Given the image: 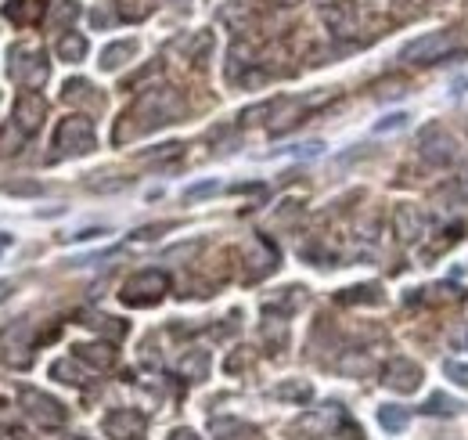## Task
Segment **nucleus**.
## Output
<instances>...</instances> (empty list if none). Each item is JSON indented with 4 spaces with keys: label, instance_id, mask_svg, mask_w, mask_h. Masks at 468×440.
<instances>
[{
    "label": "nucleus",
    "instance_id": "nucleus-1",
    "mask_svg": "<svg viewBox=\"0 0 468 440\" xmlns=\"http://www.w3.org/2000/svg\"><path fill=\"white\" fill-rule=\"evenodd\" d=\"M177 112H181V98L173 94L169 87H159V90L141 94L137 105L130 108V116H123V120H141L134 134H144V130H155V127L173 123V120H177Z\"/></svg>",
    "mask_w": 468,
    "mask_h": 440
},
{
    "label": "nucleus",
    "instance_id": "nucleus-2",
    "mask_svg": "<svg viewBox=\"0 0 468 440\" xmlns=\"http://www.w3.org/2000/svg\"><path fill=\"white\" fill-rule=\"evenodd\" d=\"M454 43H457V33H450V29L425 33V36H418L411 43H403L400 62H407V66H436L440 58H447V54H450Z\"/></svg>",
    "mask_w": 468,
    "mask_h": 440
},
{
    "label": "nucleus",
    "instance_id": "nucleus-3",
    "mask_svg": "<svg viewBox=\"0 0 468 440\" xmlns=\"http://www.w3.org/2000/svg\"><path fill=\"white\" fill-rule=\"evenodd\" d=\"M8 73H11L26 90L40 87V83L47 80V58H43V51H40V47L15 43V47L8 51Z\"/></svg>",
    "mask_w": 468,
    "mask_h": 440
},
{
    "label": "nucleus",
    "instance_id": "nucleus-4",
    "mask_svg": "<svg viewBox=\"0 0 468 440\" xmlns=\"http://www.w3.org/2000/svg\"><path fill=\"white\" fill-rule=\"evenodd\" d=\"M58 155H87L94 152V123L87 116H65L54 130Z\"/></svg>",
    "mask_w": 468,
    "mask_h": 440
},
{
    "label": "nucleus",
    "instance_id": "nucleus-5",
    "mask_svg": "<svg viewBox=\"0 0 468 440\" xmlns=\"http://www.w3.org/2000/svg\"><path fill=\"white\" fill-rule=\"evenodd\" d=\"M166 289H169V278L162 271H155V267H148V271H137L134 278L123 286V303L127 307H151V303H159L162 296H166Z\"/></svg>",
    "mask_w": 468,
    "mask_h": 440
},
{
    "label": "nucleus",
    "instance_id": "nucleus-6",
    "mask_svg": "<svg viewBox=\"0 0 468 440\" xmlns=\"http://www.w3.org/2000/svg\"><path fill=\"white\" fill-rule=\"evenodd\" d=\"M18 404L26 408V415H29L40 429H58V426H65V408H62V401H54V397L43 394V390L22 387V390H18Z\"/></svg>",
    "mask_w": 468,
    "mask_h": 440
},
{
    "label": "nucleus",
    "instance_id": "nucleus-7",
    "mask_svg": "<svg viewBox=\"0 0 468 440\" xmlns=\"http://www.w3.org/2000/svg\"><path fill=\"white\" fill-rule=\"evenodd\" d=\"M418 152H422V159L429 162V167H450V162L461 155L457 137L443 127H425V134L418 137Z\"/></svg>",
    "mask_w": 468,
    "mask_h": 440
},
{
    "label": "nucleus",
    "instance_id": "nucleus-8",
    "mask_svg": "<svg viewBox=\"0 0 468 440\" xmlns=\"http://www.w3.org/2000/svg\"><path fill=\"white\" fill-rule=\"evenodd\" d=\"M43 120H47V101L36 94V90H22L18 98H15V127L26 134V137H33L40 127H43Z\"/></svg>",
    "mask_w": 468,
    "mask_h": 440
},
{
    "label": "nucleus",
    "instance_id": "nucleus-9",
    "mask_svg": "<svg viewBox=\"0 0 468 440\" xmlns=\"http://www.w3.org/2000/svg\"><path fill=\"white\" fill-rule=\"evenodd\" d=\"M342 422V404H321L314 412H307L299 422H296V433H307V436H328L335 426Z\"/></svg>",
    "mask_w": 468,
    "mask_h": 440
},
{
    "label": "nucleus",
    "instance_id": "nucleus-10",
    "mask_svg": "<svg viewBox=\"0 0 468 440\" xmlns=\"http://www.w3.org/2000/svg\"><path fill=\"white\" fill-rule=\"evenodd\" d=\"M144 429V415L134 408H115L105 415V436L112 440H137Z\"/></svg>",
    "mask_w": 468,
    "mask_h": 440
},
{
    "label": "nucleus",
    "instance_id": "nucleus-11",
    "mask_svg": "<svg viewBox=\"0 0 468 440\" xmlns=\"http://www.w3.org/2000/svg\"><path fill=\"white\" fill-rule=\"evenodd\" d=\"M422 382V365L407 361V357H393L389 368H385V387L396 390V394H415Z\"/></svg>",
    "mask_w": 468,
    "mask_h": 440
},
{
    "label": "nucleus",
    "instance_id": "nucleus-12",
    "mask_svg": "<svg viewBox=\"0 0 468 440\" xmlns=\"http://www.w3.org/2000/svg\"><path fill=\"white\" fill-rule=\"evenodd\" d=\"M393 228H396L400 242H418V239L429 231V216H425L418 206H396Z\"/></svg>",
    "mask_w": 468,
    "mask_h": 440
},
{
    "label": "nucleus",
    "instance_id": "nucleus-13",
    "mask_svg": "<svg viewBox=\"0 0 468 440\" xmlns=\"http://www.w3.org/2000/svg\"><path fill=\"white\" fill-rule=\"evenodd\" d=\"M137 54V40H115L101 51V69L105 73H115V69H123L130 58Z\"/></svg>",
    "mask_w": 468,
    "mask_h": 440
},
{
    "label": "nucleus",
    "instance_id": "nucleus-14",
    "mask_svg": "<svg viewBox=\"0 0 468 440\" xmlns=\"http://www.w3.org/2000/svg\"><path fill=\"white\" fill-rule=\"evenodd\" d=\"M73 357L90 368H112V361H115V354L105 343H80V347H73Z\"/></svg>",
    "mask_w": 468,
    "mask_h": 440
},
{
    "label": "nucleus",
    "instance_id": "nucleus-15",
    "mask_svg": "<svg viewBox=\"0 0 468 440\" xmlns=\"http://www.w3.org/2000/svg\"><path fill=\"white\" fill-rule=\"evenodd\" d=\"M357 19V8H353V0H339L335 8H324V22L335 29V33H349V22Z\"/></svg>",
    "mask_w": 468,
    "mask_h": 440
},
{
    "label": "nucleus",
    "instance_id": "nucleus-16",
    "mask_svg": "<svg viewBox=\"0 0 468 440\" xmlns=\"http://www.w3.org/2000/svg\"><path fill=\"white\" fill-rule=\"evenodd\" d=\"M58 58L62 62H83L87 58V36L83 33H65L58 40Z\"/></svg>",
    "mask_w": 468,
    "mask_h": 440
},
{
    "label": "nucleus",
    "instance_id": "nucleus-17",
    "mask_svg": "<svg viewBox=\"0 0 468 440\" xmlns=\"http://www.w3.org/2000/svg\"><path fill=\"white\" fill-rule=\"evenodd\" d=\"M378 422L385 433H403L407 422H411V412L400 408V404H385V408H378Z\"/></svg>",
    "mask_w": 468,
    "mask_h": 440
},
{
    "label": "nucleus",
    "instance_id": "nucleus-18",
    "mask_svg": "<svg viewBox=\"0 0 468 440\" xmlns=\"http://www.w3.org/2000/svg\"><path fill=\"white\" fill-rule=\"evenodd\" d=\"M274 397L277 401H310L314 397V387H310V382L307 379H292V382H281V387H274Z\"/></svg>",
    "mask_w": 468,
    "mask_h": 440
},
{
    "label": "nucleus",
    "instance_id": "nucleus-19",
    "mask_svg": "<svg viewBox=\"0 0 468 440\" xmlns=\"http://www.w3.org/2000/svg\"><path fill=\"white\" fill-rule=\"evenodd\" d=\"M464 404L457 401V397H450V394H432L425 404H422V412L425 415H457Z\"/></svg>",
    "mask_w": 468,
    "mask_h": 440
},
{
    "label": "nucleus",
    "instance_id": "nucleus-20",
    "mask_svg": "<svg viewBox=\"0 0 468 440\" xmlns=\"http://www.w3.org/2000/svg\"><path fill=\"white\" fill-rule=\"evenodd\" d=\"M40 11H43V8H36L33 0H8V8H4V15H8L11 22H18V26H22V22H33Z\"/></svg>",
    "mask_w": 468,
    "mask_h": 440
},
{
    "label": "nucleus",
    "instance_id": "nucleus-21",
    "mask_svg": "<svg viewBox=\"0 0 468 440\" xmlns=\"http://www.w3.org/2000/svg\"><path fill=\"white\" fill-rule=\"evenodd\" d=\"M50 375H54L58 382H73V387H80V382H83V372L76 368V357H73V361H69V357L54 361V365H50Z\"/></svg>",
    "mask_w": 468,
    "mask_h": 440
},
{
    "label": "nucleus",
    "instance_id": "nucleus-22",
    "mask_svg": "<svg viewBox=\"0 0 468 440\" xmlns=\"http://www.w3.org/2000/svg\"><path fill=\"white\" fill-rule=\"evenodd\" d=\"M181 372L191 375V379H206V372H209V354H206V350H191V354L181 361Z\"/></svg>",
    "mask_w": 468,
    "mask_h": 440
},
{
    "label": "nucleus",
    "instance_id": "nucleus-23",
    "mask_svg": "<svg viewBox=\"0 0 468 440\" xmlns=\"http://www.w3.org/2000/svg\"><path fill=\"white\" fill-rule=\"evenodd\" d=\"M339 300L342 303H382V289L378 286H357V289H346Z\"/></svg>",
    "mask_w": 468,
    "mask_h": 440
},
{
    "label": "nucleus",
    "instance_id": "nucleus-24",
    "mask_svg": "<svg viewBox=\"0 0 468 440\" xmlns=\"http://www.w3.org/2000/svg\"><path fill=\"white\" fill-rule=\"evenodd\" d=\"M83 325H90V328H101V332H108L112 340H119V336L127 332V325H115V318H105V314H97V318H87Z\"/></svg>",
    "mask_w": 468,
    "mask_h": 440
},
{
    "label": "nucleus",
    "instance_id": "nucleus-25",
    "mask_svg": "<svg viewBox=\"0 0 468 440\" xmlns=\"http://www.w3.org/2000/svg\"><path fill=\"white\" fill-rule=\"evenodd\" d=\"M220 192V181H198L191 188H184V202H198V199H209Z\"/></svg>",
    "mask_w": 468,
    "mask_h": 440
},
{
    "label": "nucleus",
    "instance_id": "nucleus-26",
    "mask_svg": "<svg viewBox=\"0 0 468 440\" xmlns=\"http://www.w3.org/2000/svg\"><path fill=\"white\" fill-rule=\"evenodd\" d=\"M22 141H26V134L11 123V127H4V137H0V152H4V155H15V152L22 148Z\"/></svg>",
    "mask_w": 468,
    "mask_h": 440
},
{
    "label": "nucleus",
    "instance_id": "nucleus-27",
    "mask_svg": "<svg viewBox=\"0 0 468 440\" xmlns=\"http://www.w3.org/2000/svg\"><path fill=\"white\" fill-rule=\"evenodd\" d=\"M407 123H411V116H407V112H393V116H382V120L375 123V134H389V130H403Z\"/></svg>",
    "mask_w": 468,
    "mask_h": 440
},
{
    "label": "nucleus",
    "instance_id": "nucleus-28",
    "mask_svg": "<svg viewBox=\"0 0 468 440\" xmlns=\"http://www.w3.org/2000/svg\"><path fill=\"white\" fill-rule=\"evenodd\" d=\"M4 195H43V184L40 181H8Z\"/></svg>",
    "mask_w": 468,
    "mask_h": 440
},
{
    "label": "nucleus",
    "instance_id": "nucleus-29",
    "mask_svg": "<svg viewBox=\"0 0 468 440\" xmlns=\"http://www.w3.org/2000/svg\"><path fill=\"white\" fill-rule=\"evenodd\" d=\"M443 372L457 382V387H468V365H457V361H447L443 365Z\"/></svg>",
    "mask_w": 468,
    "mask_h": 440
},
{
    "label": "nucleus",
    "instance_id": "nucleus-30",
    "mask_svg": "<svg viewBox=\"0 0 468 440\" xmlns=\"http://www.w3.org/2000/svg\"><path fill=\"white\" fill-rule=\"evenodd\" d=\"M169 228H173V224H148V228H137L134 239H137V242H148V239H155L159 231H169Z\"/></svg>",
    "mask_w": 468,
    "mask_h": 440
},
{
    "label": "nucleus",
    "instance_id": "nucleus-31",
    "mask_svg": "<svg viewBox=\"0 0 468 440\" xmlns=\"http://www.w3.org/2000/svg\"><path fill=\"white\" fill-rule=\"evenodd\" d=\"M169 440H202V436H198L195 429H173V433H169Z\"/></svg>",
    "mask_w": 468,
    "mask_h": 440
},
{
    "label": "nucleus",
    "instance_id": "nucleus-32",
    "mask_svg": "<svg viewBox=\"0 0 468 440\" xmlns=\"http://www.w3.org/2000/svg\"><path fill=\"white\" fill-rule=\"evenodd\" d=\"M11 293H15V286H11L8 278H0V303H4V300H8Z\"/></svg>",
    "mask_w": 468,
    "mask_h": 440
},
{
    "label": "nucleus",
    "instance_id": "nucleus-33",
    "mask_svg": "<svg viewBox=\"0 0 468 440\" xmlns=\"http://www.w3.org/2000/svg\"><path fill=\"white\" fill-rule=\"evenodd\" d=\"M169 4H191V0H169Z\"/></svg>",
    "mask_w": 468,
    "mask_h": 440
},
{
    "label": "nucleus",
    "instance_id": "nucleus-34",
    "mask_svg": "<svg viewBox=\"0 0 468 440\" xmlns=\"http://www.w3.org/2000/svg\"><path fill=\"white\" fill-rule=\"evenodd\" d=\"M464 347H468V332H464Z\"/></svg>",
    "mask_w": 468,
    "mask_h": 440
}]
</instances>
